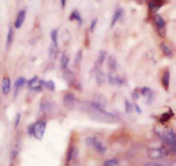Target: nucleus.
I'll list each match as a JSON object with an SVG mask.
<instances>
[{
    "instance_id": "nucleus-12",
    "label": "nucleus",
    "mask_w": 176,
    "mask_h": 166,
    "mask_svg": "<svg viewBox=\"0 0 176 166\" xmlns=\"http://www.w3.org/2000/svg\"><path fill=\"white\" fill-rule=\"evenodd\" d=\"M154 22H155V24H156V26H157L158 29H164V28H165L166 23H165V21L163 20V18L161 17V16H159V15H155V16H154Z\"/></svg>"
},
{
    "instance_id": "nucleus-25",
    "label": "nucleus",
    "mask_w": 176,
    "mask_h": 166,
    "mask_svg": "<svg viewBox=\"0 0 176 166\" xmlns=\"http://www.w3.org/2000/svg\"><path fill=\"white\" fill-rule=\"evenodd\" d=\"M96 79H97V82L98 84H101L104 82V75L100 70H97V72H96Z\"/></svg>"
},
{
    "instance_id": "nucleus-26",
    "label": "nucleus",
    "mask_w": 176,
    "mask_h": 166,
    "mask_svg": "<svg viewBox=\"0 0 176 166\" xmlns=\"http://www.w3.org/2000/svg\"><path fill=\"white\" fill-rule=\"evenodd\" d=\"M117 159H110V160H107L104 166H117Z\"/></svg>"
},
{
    "instance_id": "nucleus-34",
    "label": "nucleus",
    "mask_w": 176,
    "mask_h": 166,
    "mask_svg": "<svg viewBox=\"0 0 176 166\" xmlns=\"http://www.w3.org/2000/svg\"><path fill=\"white\" fill-rule=\"evenodd\" d=\"M66 0H60V4H61V6H62V8H65V6H66Z\"/></svg>"
},
{
    "instance_id": "nucleus-20",
    "label": "nucleus",
    "mask_w": 176,
    "mask_h": 166,
    "mask_svg": "<svg viewBox=\"0 0 176 166\" xmlns=\"http://www.w3.org/2000/svg\"><path fill=\"white\" fill-rule=\"evenodd\" d=\"M161 49L162 51V53L168 56V57H171L172 56V50L169 48V46H167L165 43H161Z\"/></svg>"
},
{
    "instance_id": "nucleus-32",
    "label": "nucleus",
    "mask_w": 176,
    "mask_h": 166,
    "mask_svg": "<svg viewBox=\"0 0 176 166\" xmlns=\"http://www.w3.org/2000/svg\"><path fill=\"white\" fill-rule=\"evenodd\" d=\"M96 25H97V19H94V20H92V21L91 27H90V29H91V31H92V32H93V31H94V29H95L96 28Z\"/></svg>"
},
{
    "instance_id": "nucleus-7",
    "label": "nucleus",
    "mask_w": 176,
    "mask_h": 166,
    "mask_svg": "<svg viewBox=\"0 0 176 166\" xmlns=\"http://www.w3.org/2000/svg\"><path fill=\"white\" fill-rule=\"evenodd\" d=\"M163 4V0H151L148 3V8L151 12H157Z\"/></svg>"
},
{
    "instance_id": "nucleus-5",
    "label": "nucleus",
    "mask_w": 176,
    "mask_h": 166,
    "mask_svg": "<svg viewBox=\"0 0 176 166\" xmlns=\"http://www.w3.org/2000/svg\"><path fill=\"white\" fill-rule=\"evenodd\" d=\"M92 104L97 108L104 109L106 106V99L104 96H103L102 95H97L94 96V100L92 102Z\"/></svg>"
},
{
    "instance_id": "nucleus-28",
    "label": "nucleus",
    "mask_w": 176,
    "mask_h": 166,
    "mask_svg": "<svg viewBox=\"0 0 176 166\" xmlns=\"http://www.w3.org/2000/svg\"><path fill=\"white\" fill-rule=\"evenodd\" d=\"M74 157V148L73 147H71L68 151V153H67V160L70 161L71 159H73Z\"/></svg>"
},
{
    "instance_id": "nucleus-15",
    "label": "nucleus",
    "mask_w": 176,
    "mask_h": 166,
    "mask_svg": "<svg viewBox=\"0 0 176 166\" xmlns=\"http://www.w3.org/2000/svg\"><path fill=\"white\" fill-rule=\"evenodd\" d=\"M122 15H123V10L122 9H118L115 11V13L113 15V17H112V20H111V27H113L117 23V21L122 16Z\"/></svg>"
},
{
    "instance_id": "nucleus-30",
    "label": "nucleus",
    "mask_w": 176,
    "mask_h": 166,
    "mask_svg": "<svg viewBox=\"0 0 176 166\" xmlns=\"http://www.w3.org/2000/svg\"><path fill=\"white\" fill-rule=\"evenodd\" d=\"M81 58H82V52L80 51V52L78 53V54L76 55V61H75V64H76V65H78V66H79V65H80V63H81Z\"/></svg>"
},
{
    "instance_id": "nucleus-10",
    "label": "nucleus",
    "mask_w": 176,
    "mask_h": 166,
    "mask_svg": "<svg viewBox=\"0 0 176 166\" xmlns=\"http://www.w3.org/2000/svg\"><path fill=\"white\" fill-rule=\"evenodd\" d=\"M161 83H162L163 87L165 88V90H168L169 88V83H170V73L169 71L163 73L162 78H161Z\"/></svg>"
},
{
    "instance_id": "nucleus-27",
    "label": "nucleus",
    "mask_w": 176,
    "mask_h": 166,
    "mask_svg": "<svg viewBox=\"0 0 176 166\" xmlns=\"http://www.w3.org/2000/svg\"><path fill=\"white\" fill-rule=\"evenodd\" d=\"M28 83V85L29 87H32L33 85H35L37 83H38V80H37V76H35L34 78H32V79H30L27 82Z\"/></svg>"
},
{
    "instance_id": "nucleus-22",
    "label": "nucleus",
    "mask_w": 176,
    "mask_h": 166,
    "mask_svg": "<svg viewBox=\"0 0 176 166\" xmlns=\"http://www.w3.org/2000/svg\"><path fill=\"white\" fill-rule=\"evenodd\" d=\"M173 116V113H172V111L170 110L169 112H167V113H164V114H162L160 117V122L161 123H164L166 122H168L170 120V118Z\"/></svg>"
},
{
    "instance_id": "nucleus-35",
    "label": "nucleus",
    "mask_w": 176,
    "mask_h": 166,
    "mask_svg": "<svg viewBox=\"0 0 176 166\" xmlns=\"http://www.w3.org/2000/svg\"><path fill=\"white\" fill-rule=\"evenodd\" d=\"M170 166H176V161H175L174 163H172V165Z\"/></svg>"
},
{
    "instance_id": "nucleus-29",
    "label": "nucleus",
    "mask_w": 176,
    "mask_h": 166,
    "mask_svg": "<svg viewBox=\"0 0 176 166\" xmlns=\"http://www.w3.org/2000/svg\"><path fill=\"white\" fill-rule=\"evenodd\" d=\"M125 110H126L127 113H130V112H131L132 111L131 104L130 103V102L127 101V100L125 101Z\"/></svg>"
},
{
    "instance_id": "nucleus-6",
    "label": "nucleus",
    "mask_w": 176,
    "mask_h": 166,
    "mask_svg": "<svg viewBox=\"0 0 176 166\" xmlns=\"http://www.w3.org/2000/svg\"><path fill=\"white\" fill-rule=\"evenodd\" d=\"M25 17H26V10H20L18 12V14H17L16 19L14 23L16 29H20L22 27V25L23 24V22L25 20Z\"/></svg>"
},
{
    "instance_id": "nucleus-33",
    "label": "nucleus",
    "mask_w": 176,
    "mask_h": 166,
    "mask_svg": "<svg viewBox=\"0 0 176 166\" xmlns=\"http://www.w3.org/2000/svg\"><path fill=\"white\" fill-rule=\"evenodd\" d=\"M145 166H165L161 164H158V163H148L145 165Z\"/></svg>"
},
{
    "instance_id": "nucleus-13",
    "label": "nucleus",
    "mask_w": 176,
    "mask_h": 166,
    "mask_svg": "<svg viewBox=\"0 0 176 166\" xmlns=\"http://www.w3.org/2000/svg\"><path fill=\"white\" fill-rule=\"evenodd\" d=\"M108 67L110 71H115L117 69V59L115 58L113 55H110L108 58V62H107Z\"/></svg>"
},
{
    "instance_id": "nucleus-17",
    "label": "nucleus",
    "mask_w": 176,
    "mask_h": 166,
    "mask_svg": "<svg viewBox=\"0 0 176 166\" xmlns=\"http://www.w3.org/2000/svg\"><path fill=\"white\" fill-rule=\"evenodd\" d=\"M57 54H58V46L52 43L49 47V57L52 59H54L57 57Z\"/></svg>"
},
{
    "instance_id": "nucleus-3",
    "label": "nucleus",
    "mask_w": 176,
    "mask_h": 166,
    "mask_svg": "<svg viewBox=\"0 0 176 166\" xmlns=\"http://www.w3.org/2000/svg\"><path fill=\"white\" fill-rule=\"evenodd\" d=\"M86 142H87V145L92 147L93 149H95L96 151L99 153H104L106 152V147L105 145L103 144L102 142L95 137H88L87 139H86Z\"/></svg>"
},
{
    "instance_id": "nucleus-11",
    "label": "nucleus",
    "mask_w": 176,
    "mask_h": 166,
    "mask_svg": "<svg viewBox=\"0 0 176 166\" xmlns=\"http://www.w3.org/2000/svg\"><path fill=\"white\" fill-rule=\"evenodd\" d=\"M40 84H42V86L45 87L46 89H48L50 91L54 90V89H55V84H54V83L52 80H48V81L40 80Z\"/></svg>"
},
{
    "instance_id": "nucleus-9",
    "label": "nucleus",
    "mask_w": 176,
    "mask_h": 166,
    "mask_svg": "<svg viewBox=\"0 0 176 166\" xmlns=\"http://www.w3.org/2000/svg\"><path fill=\"white\" fill-rule=\"evenodd\" d=\"M75 103V96L72 93H66L64 96V104L68 108L73 107Z\"/></svg>"
},
{
    "instance_id": "nucleus-31",
    "label": "nucleus",
    "mask_w": 176,
    "mask_h": 166,
    "mask_svg": "<svg viewBox=\"0 0 176 166\" xmlns=\"http://www.w3.org/2000/svg\"><path fill=\"white\" fill-rule=\"evenodd\" d=\"M20 119H21L20 114H17V115L16 116V118H15V127H16L19 125V123H20Z\"/></svg>"
},
{
    "instance_id": "nucleus-19",
    "label": "nucleus",
    "mask_w": 176,
    "mask_h": 166,
    "mask_svg": "<svg viewBox=\"0 0 176 166\" xmlns=\"http://www.w3.org/2000/svg\"><path fill=\"white\" fill-rule=\"evenodd\" d=\"M70 20H75V21L79 22L80 23H82V18H81V14H80V12L78 10H73V12L71 13Z\"/></svg>"
},
{
    "instance_id": "nucleus-24",
    "label": "nucleus",
    "mask_w": 176,
    "mask_h": 166,
    "mask_svg": "<svg viewBox=\"0 0 176 166\" xmlns=\"http://www.w3.org/2000/svg\"><path fill=\"white\" fill-rule=\"evenodd\" d=\"M105 58H106V52L105 51H100L99 54H98V59H97V63L99 65H103V63L105 60Z\"/></svg>"
},
{
    "instance_id": "nucleus-18",
    "label": "nucleus",
    "mask_w": 176,
    "mask_h": 166,
    "mask_svg": "<svg viewBox=\"0 0 176 166\" xmlns=\"http://www.w3.org/2000/svg\"><path fill=\"white\" fill-rule=\"evenodd\" d=\"M50 37H51L52 43L58 46V29H53L50 33Z\"/></svg>"
},
{
    "instance_id": "nucleus-1",
    "label": "nucleus",
    "mask_w": 176,
    "mask_h": 166,
    "mask_svg": "<svg viewBox=\"0 0 176 166\" xmlns=\"http://www.w3.org/2000/svg\"><path fill=\"white\" fill-rule=\"evenodd\" d=\"M46 127H47V122L43 120H41L31 125V127L29 128V132L30 131L31 134L36 139H42L44 136Z\"/></svg>"
},
{
    "instance_id": "nucleus-23",
    "label": "nucleus",
    "mask_w": 176,
    "mask_h": 166,
    "mask_svg": "<svg viewBox=\"0 0 176 166\" xmlns=\"http://www.w3.org/2000/svg\"><path fill=\"white\" fill-rule=\"evenodd\" d=\"M25 84H26V79L24 78H22V77H20V78H18L16 80V82H15V88L16 90H18L21 87L23 86Z\"/></svg>"
},
{
    "instance_id": "nucleus-2",
    "label": "nucleus",
    "mask_w": 176,
    "mask_h": 166,
    "mask_svg": "<svg viewBox=\"0 0 176 166\" xmlns=\"http://www.w3.org/2000/svg\"><path fill=\"white\" fill-rule=\"evenodd\" d=\"M163 140L166 142L173 153L176 154V133L171 129L167 130L163 134H161Z\"/></svg>"
},
{
    "instance_id": "nucleus-8",
    "label": "nucleus",
    "mask_w": 176,
    "mask_h": 166,
    "mask_svg": "<svg viewBox=\"0 0 176 166\" xmlns=\"http://www.w3.org/2000/svg\"><path fill=\"white\" fill-rule=\"evenodd\" d=\"M10 90V79L9 77H4L2 81V91L4 95H8Z\"/></svg>"
},
{
    "instance_id": "nucleus-21",
    "label": "nucleus",
    "mask_w": 176,
    "mask_h": 166,
    "mask_svg": "<svg viewBox=\"0 0 176 166\" xmlns=\"http://www.w3.org/2000/svg\"><path fill=\"white\" fill-rule=\"evenodd\" d=\"M68 63H69V58L66 54V53H63L61 55V59H60V64H61L62 68L66 69L68 65Z\"/></svg>"
},
{
    "instance_id": "nucleus-14",
    "label": "nucleus",
    "mask_w": 176,
    "mask_h": 166,
    "mask_svg": "<svg viewBox=\"0 0 176 166\" xmlns=\"http://www.w3.org/2000/svg\"><path fill=\"white\" fill-rule=\"evenodd\" d=\"M109 80H110V84H115V85H119L124 83V81L120 77H118L117 75H112V74L109 75Z\"/></svg>"
},
{
    "instance_id": "nucleus-4",
    "label": "nucleus",
    "mask_w": 176,
    "mask_h": 166,
    "mask_svg": "<svg viewBox=\"0 0 176 166\" xmlns=\"http://www.w3.org/2000/svg\"><path fill=\"white\" fill-rule=\"evenodd\" d=\"M148 156L152 159H163L168 156V151L165 148H150L148 150Z\"/></svg>"
},
{
    "instance_id": "nucleus-16",
    "label": "nucleus",
    "mask_w": 176,
    "mask_h": 166,
    "mask_svg": "<svg viewBox=\"0 0 176 166\" xmlns=\"http://www.w3.org/2000/svg\"><path fill=\"white\" fill-rule=\"evenodd\" d=\"M13 39H14V31L11 28H10L7 34V39H6V47L7 48H9L11 46V44L13 42Z\"/></svg>"
}]
</instances>
